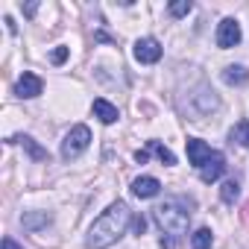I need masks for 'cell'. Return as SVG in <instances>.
<instances>
[{
    "label": "cell",
    "instance_id": "18",
    "mask_svg": "<svg viewBox=\"0 0 249 249\" xmlns=\"http://www.w3.org/2000/svg\"><path fill=\"white\" fill-rule=\"evenodd\" d=\"M50 59H53V65H62V62H65V59H68V47H56V50H53V56H50Z\"/></svg>",
    "mask_w": 249,
    "mask_h": 249
},
{
    "label": "cell",
    "instance_id": "3",
    "mask_svg": "<svg viewBox=\"0 0 249 249\" xmlns=\"http://www.w3.org/2000/svg\"><path fill=\"white\" fill-rule=\"evenodd\" d=\"M88 144H91V129L85 126V123H79V126H73V129L65 135V141H62V156H65V159H76Z\"/></svg>",
    "mask_w": 249,
    "mask_h": 249
},
{
    "label": "cell",
    "instance_id": "9",
    "mask_svg": "<svg viewBox=\"0 0 249 249\" xmlns=\"http://www.w3.org/2000/svg\"><path fill=\"white\" fill-rule=\"evenodd\" d=\"M159 191H161V182H159L156 176H138V179L132 182V194H135V196H141V199L156 196Z\"/></svg>",
    "mask_w": 249,
    "mask_h": 249
},
{
    "label": "cell",
    "instance_id": "21",
    "mask_svg": "<svg viewBox=\"0 0 249 249\" xmlns=\"http://www.w3.org/2000/svg\"><path fill=\"white\" fill-rule=\"evenodd\" d=\"M135 161H138V164H144V161H147V153H144V150H138V153H135Z\"/></svg>",
    "mask_w": 249,
    "mask_h": 249
},
{
    "label": "cell",
    "instance_id": "8",
    "mask_svg": "<svg viewBox=\"0 0 249 249\" xmlns=\"http://www.w3.org/2000/svg\"><path fill=\"white\" fill-rule=\"evenodd\" d=\"M41 79L36 76V73H24L21 79H18V85H15V94L18 97H27V100H33V97H38L41 94Z\"/></svg>",
    "mask_w": 249,
    "mask_h": 249
},
{
    "label": "cell",
    "instance_id": "5",
    "mask_svg": "<svg viewBox=\"0 0 249 249\" xmlns=\"http://www.w3.org/2000/svg\"><path fill=\"white\" fill-rule=\"evenodd\" d=\"M135 59H138L141 65H156V62L161 59V44H159L156 38H141V41H135Z\"/></svg>",
    "mask_w": 249,
    "mask_h": 249
},
{
    "label": "cell",
    "instance_id": "14",
    "mask_svg": "<svg viewBox=\"0 0 249 249\" xmlns=\"http://www.w3.org/2000/svg\"><path fill=\"white\" fill-rule=\"evenodd\" d=\"M220 196H223V202H234L237 196H240V185L234 182V179H229V182H223V188H220Z\"/></svg>",
    "mask_w": 249,
    "mask_h": 249
},
{
    "label": "cell",
    "instance_id": "16",
    "mask_svg": "<svg viewBox=\"0 0 249 249\" xmlns=\"http://www.w3.org/2000/svg\"><path fill=\"white\" fill-rule=\"evenodd\" d=\"M18 141H21V144H24V147L30 150V156H33L36 161H44V159H47V150H41V147H38V144H36L33 138H27V135H24V138H18Z\"/></svg>",
    "mask_w": 249,
    "mask_h": 249
},
{
    "label": "cell",
    "instance_id": "15",
    "mask_svg": "<svg viewBox=\"0 0 249 249\" xmlns=\"http://www.w3.org/2000/svg\"><path fill=\"white\" fill-rule=\"evenodd\" d=\"M191 249H211V231H208V229L194 231V237H191Z\"/></svg>",
    "mask_w": 249,
    "mask_h": 249
},
{
    "label": "cell",
    "instance_id": "7",
    "mask_svg": "<svg viewBox=\"0 0 249 249\" xmlns=\"http://www.w3.org/2000/svg\"><path fill=\"white\" fill-rule=\"evenodd\" d=\"M211 156H214V153H211V147H208L205 141H199V138H188V159H191L194 167H202Z\"/></svg>",
    "mask_w": 249,
    "mask_h": 249
},
{
    "label": "cell",
    "instance_id": "17",
    "mask_svg": "<svg viewBox=\"0 0 249 249\" xmlns=\"http://www.w3.org/2000/svg\"><path fill=\"white\" fill-rule=\"evenodd\" d=\"M194 6H191V0H176V3H170V15L173 18H182V15H188Z\"/></svg>",
    "mask_w": 249,
    "mask_h": 249
},
{
    "label": "cell",
    "instance_id": "4",
    "mask_svg": "<svg viewBox=\"0 0 249 249\" xmlns=\"http://www.w3.org/2000/svg\"><path fill=\"white\" fill-rule=\"evenodd\" d=\"M240 38H243V33H240V24H237L234 18L220 21V27H217V47H223V50L237 47V44H240Z\"/></svg>",
    "mask_w": 249,
    "mask_h": 249
},
{
    "label": "cell",
    "instance_id": "10",
    "mask_svg": "<svg viewBox=\"0 0 249 249\" xmlns=\"http://www.w3.org/2000/svg\"><path fill=\"white\" fill-rule=\"evenodd\" d=\"M91 108H94V114L100 117V123H114V120H117V108H114L108 100H94Z\"/></svg>",
    "mask_w": 249,
    "mask_h": 249
},
{
    "label": "cell",
    "instance_id": "13",
    "mask_svg": "<svg viewBox=\"0 0 249 249\" xmlns=\"http://www.w3.org/2000/svg\"><path fill=\"white\" fill-rule=\"evenodd\" d=\"M150 150L159 156V161H161V164H167V167H170V164H176V156H173V153H170L164 144H159V141H150Z\"/></svg>",
    "mask_w": 249,
    "mask_h": 249
},
{
    "label": "cell",
    "instance_id": "6",
    "mask_svg": "<svg viewBox=\"0 0 249 249\" xmlns=\"http://www.w3.org/2000/svg\"><path fill=\"white\" fill-rule=\"evenodd\" d=\"M223 170H226V159H223V153H214V156L199 167V179H202L205 185H211V182H217V179L223 176Z\"/></svg>",
    "mask_w": 249,
    "mask_h": 249
},
{
    "label": "cell",
    "instance_id": "19",
    "mask_svg": "<svg viewBox=\"0 0 249 249\" xmlns=\"http://www.w3.org/2000/svg\"><path fill=\"white\" fill-rule=\"evenodd\" d=\"M132 229H135V234H144V229H147V220H144V217H135V220H132Z\"/></svg>",
    "mask_w": 249,
    "mask_h": 249
},
{
    "label": "cell",
    "instance_id": "11",
    "mask_svg": "<svg viewBox=\"0 0 249 249\" xmlns=\"http://www.w3.org/2000/svg\"><path fill=\"white\" fill-rule=\"evenodd\" d=\"M246 79H249V73H246V68H240V65H231V68L223 71V82H226V85H243Z\"/></svg>",
    "mask_w": 249,
    "mask_h": 249
},
{
    "label": "cell",
    "instance_id": "20",
    "mask_svg": "<svg viewBox=\"0 0 249 249\" xmlns=\"http://www.w3.org/2000/svg\"><path fill=\"white\" fill-rule=\"evenodd\" d=\"M3 249H24V246H18L12 237H3Z\"/></svg>",
    "mask_w": 249,
    "mask_h": 249
},
{
    "label": "cell",
    "instance_id": "12",
    "mask_svg": "<svg viewBox=\"0 0 249 249\" xmlns=\"http://www.w3.org/2000/svg\"><path fill=\"white\" fill-rule=\"evenodd\" d=\"M231 141H237L240 147H249V120H237V123H234Z\"/></svg>",
    "mask_w": 249,
    "mask_h": 249
},
{
    "label": "cell",
    "instance_id": "2",
    "mask_svg": "<svg viewBox=\"0 0 249 249\" xmlns=\"http://www.w3.org/2000/svg\"><path fill=\"white\" fill-rule=\"evenodd\" d=\"M153 220L159 223V229L170 237H182L188 231V211H182L173 202H164L159 208H153Z\"/></svg>",
    "mask_w": 249,
    "mask_h": 249
},
{
    "label": "cell",
    "instance_id": "1",
    "mask_svg": "<svg viewBox=\"0 0 249 249\" xmlns=\"http://www.w3.org/2000/svg\"><path fill=\"white\" fill-rule=\"evenodd\" d=\"M129 223H132V211H129L126 202L108 205V208L94 220V226L88 229V240H85L88 249H108V246H114L123 234H126Z\"/></svg>",
    "mask_w": 249,
    "mask_h": 249
}]
</instances>
